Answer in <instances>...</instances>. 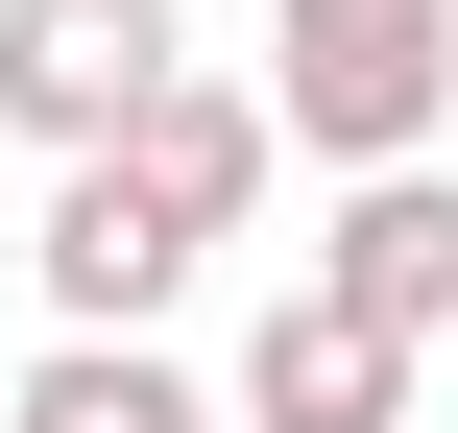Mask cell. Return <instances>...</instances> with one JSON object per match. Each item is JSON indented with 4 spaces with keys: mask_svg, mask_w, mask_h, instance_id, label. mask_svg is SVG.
Returning a JSON list of instances; mask_svg holds the SVG:
<instances>
[{
    "mask_svg": "<svg viewBox=\"0 0 458 433\" xmlns=\"http://www.w3.org/2000/svg\"><path fill=\"white\" fill-rule=\"evenodd\" d=\"M290 24V72H266V145H314V169H411L458 96V0H266Z\"/></svg>",
    "mask_w": 458,
    "mask_h": 433,
    "instance_id": "6da1fadb",
    "label": "cell"
},
{
    "mask_svg": "<svg viewBox=\"0 0 458 433\" xmlns=\"http://www.w3.org/2000/svg\"><path fill=\"white\" fill-rule=\"evenodd\" d=\"M24 265H48V337H145V313H169L217 241H193V217H169L121 145H72V169H48V241H24Z\"/></svg>",
    "mask_w": 458,
    "mask_h": 433,
    "instance_id": "7a4b0ae2",
    "label": "cell"
},
{
    "mask_svg": "<svg viewBox=\"0 0 458 433\" xmlns=\"http://www.w3.org/2000/svg\"><path fill=\"white\" fill-rule=\"evenodd\" d=\"M193 48H169V0H0V121L72 169V145H121L145 96H169Z\"/></svg>",
    "mask_w": 458,
    "mask_h": 433,
    "instance_id": "3957f363",
    "label": "cell"
},
{
    "mask_svg": "<svg viewBox=\"0 0 458 433\" xmlns=\"http://www.w3.org/2000/svg\"><path fill=\"white\" fill-rule=\"evenodd\" d=\"M314 313H362V337H435V313H458V193H435V169H338Z\"/></svg>",
    "mask_w": 458,
    "mask_h": 433,
    "instance_id": "277c9868",
    "label": "cell"
},
{
    "mask_svg": "<svg viewBox=\"0 0 458 433\" xmlns=\"http://www.w3.org/2000/svg\"><path fill=\"white\" fill-rule=\"evenodd\" d=\"M242 433H411V337H362V313H266L242 337Z\"/></svg>",
    "mask_w": 458,
    "mask_h": 433,
    "instance_id": "5b68a950",
    "label": "cell"
},
{
    "mask_svg": "<svg viewBox=\"0 0 458 433\" xmlns=\"http://www.w3.org/2000/svg\"><path fill=\"white\" fill-rule=\"evenodd\" d=\"M121 169H145V193H169L193 241H242V217H266V96H217V72H169V96L121 121Z\"/></svg>",
    "mask_w": 458,
    "mask_h": 433,
    "instance_id": "8992f818",
    "label": "cell"
},
{
    "mask_svg": "<svg viewBox=\"0 0 458 433\" xmlns=\"http://www.w3.org/2000/svg\"><path fill=\"white\" fill-rule=\"evenodd\" d=\"M0 433H217V410H193V386H169L145 337H48V362H24V410H0Z\"/></svg>",
    "mask_w": 458,
    "mask_h": 433,
    "instance_id": "52a82bcc",
    "label": "cell"
}]
</instances>
